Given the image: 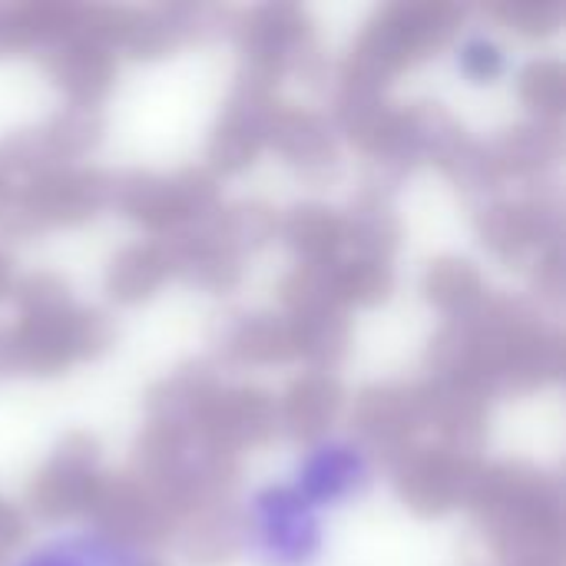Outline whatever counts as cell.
I'll return each mask as SVG.
<instances>
[{
	"mask_svg": "<svg viewBox=\"0 0 566 566\" xmlns=\"http://www.w3.org/2000/svg\"><path fill=\"white\" fill-rule=\"evenodd\" d=\"M239 531L255 566H318L328 547L325 514L289 481H269L249 491Z\"/></svg>",
	"mask_w": 566,
	"mask_h": 566,
	"instance_id": "1",
	"label": "cell"
},
{
	"mask_svg": "<svg viewBox=\"0 0 566 566\" xmlns=\"http://www.w3.org/2000/svg\"><path fill=\"white\" fill-rule=\"evenodd\" d=\"M375 454L352 434H318L308 441L289 474V484L322 514L345 511L368 494Z\"/></svg>",
	"mask_w": 566,
	"mask_h": 566,
	"instance_id": "2",
	"label": "cell"
},
{
	"mask_svg": "<svg viewBox=\"0 0 566 566\" xmlns=\"http://www.w3.org/2000/svg\"><path fill=\"white\" fill-rule=\"evenodd\" d=\"M7 566H159V560L129 531L70 521L27 541Z\"/></svg>",
	"mask_w": 566,
	"mask_h": 566,
	"instance_id": "3",
	"label": "cell"
},
{
	"mask_svg": "<svg viewBox=\"0 0 566 566\" xmlns=\"http://www.w3.org/2000/svg\"><path fill=\"white\" fill-rule=\"evenodd\" d=\"M504 63H507V56H504L501 43L491 40V36H471L461 46V66L474 80H494V76H501L504 73Z\"/></svg>",
	"mask_w": 566,
	"mask_h": 566,
	"instance_id": "4",
	"label": "cell"
}]
</instances>
